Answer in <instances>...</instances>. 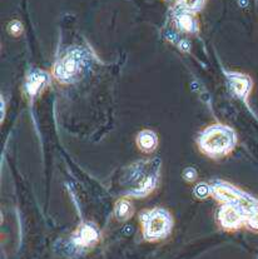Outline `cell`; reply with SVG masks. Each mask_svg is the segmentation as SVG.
Listing matches in <instances>:
<instances>
[{"label":"cell","mask_w":258,"mask_h":259,"mask_svg":"<svg viewBox=\"0 0 258 259\" xmlns=\"http://www.w3.org/2000/svg\"><path fill=\"white\" fill-rule=\"evenodd\" d=\"M246 226L247 228L251 229L253 232H258V204L252 207L248 210L246 219Z\"/></svg>","instance_id":"cell-14"},{"label":"cell","mask_w":258,"mask_h":259,"mask_svg":"<svg viewBox=\"0 0 258 259\" xmlns=\"http://www.w3.org/2000/svg\"><path fill=\"white\" fill-rule=\"evenodd\" d=\"M212 195L222 203H233V204H241L247 208H252L258 204L254 198L247 193L242 192L241 189L236 188L232 184L226 183V182L218 181L213 183L212 186Z\"/></svg>","instance_id":"cell-4"},{"label":"cell","mask_w":258,"mask_h":259,"mask_svg":"<svg viewBox=\"0 0 258 259\" xmlns=\"http://www.w3.org/2000/svg\"><path fill=\"white\" fill-rule=\"evenodd\" d=\"M251 208L233 203H223L218 210V223L225 231H237L246 224L247 214Z\"/></svg>","instance_id":"cell-5"},{"label":"cell","mask_w":258,"mask_h":259,"mask_svg":"<svg viewBox=\"0 0 258 259\" xmlns=\"http://www.w3.org/2000/svg\"><path fill=\"white\" fill-rule=\"evenodd\" d=\"M194 197L198 198V199H206L207 197L212 195V187L208 186L206 183H201L194 188L193 192Z\"/></svg>","instance_id":"cell-15"},{"label":"cell","mask_w":258,"mask_h":259,"mask_svg":"<svg viewBox=\"0 0 258 259\" xmlns=\"http://www.w3.org/2000/svg\"><path fill=\"white\" fill-rule=\"evenodd\" d=\"M137 145L144 153L153 152L158 145L157 134L153 131H148V129L139 132L138 137H137Z\"/></svg>","instance_id":"cell-10"},{"label":"cell","mask_w":258,"mask_h":259,"mask_svg":"<svg viewBox=\"0 0 258 259\" xmlns=\"http://www.w3.org/2000/svg\"><path fill=\"white\" fill-rule=\"evenodd\" d=\"M226 75H227L228 84H230L232 93L239 99L246 100L252 89L251 78L246 74L236 73V71H228L226 73Z\"/></svg>","instance_id":"cell-6"},{"label":"cell","mask_w":258,"mask_h":259,"mask_svg":"<svg viewBox=\"0 0 258 259\" xmlns=\"http://www.w3.org/2000/svg\"><path fill=\"white\" fill-rule=\"evenodd\" d=\"M133 213H134V208L128 199L118 200L114 208L115 218H117L118 221L120 222L128 221V219L133 215Z\"/></svg>","instance_id":"cell-12"},{"label":"cell","mask_w":258,"mask_h":259,"mask_svg":"<svg viewBox=\"0 0 258 259\" xmlns=\"http://www.w3.org/2000/svg\"><path fill=\"white\" fill-rule=\"evenodd\" d=\"M237 143L234 131L225 124H213L204 129L198 138L202 152L210 158H221L232 152Z\"/></svg>","instance_id":"cell-1"},{"label":"cell","mask_w":258,"mask_h":259,"mask_svg":"<svg viewBox=\"0 0 258 259\" xmlns=\"http://www.w3.org/2000/svg\"><path fill=\"white\" fill-rule=\"evenodd\" d=\"M177 24L178 28L186 33H197L199 29L197 19L189 13H181L177 18Z\"/></svg>","instance_id":"cell-11"},{"label":"cell","mask_w":258,"mask_h":259,"mask_svg":"<svg viewBox=\"0 0 258 259\" xmlns=\"http://www.w3.org/2000/svg\"><path fill=\"white\" fill-rule=\"evenodd\" d=\"M88 60V54L85 50L72 49L64 55L54 68V75L60 81H73L78 78L79 74L83 73Z\"/></svg>","instance_id":"cell-3"},{"label":"cell","mask_w":258,"mask_h":259,"mask_svg":"<svg viewBox=\"0 0 258 259\" xmlns=\"http://www.w3.org/2000/svg\"><path fill=\"white\" fill-rule=\"evenodd\" d=\"M48 80L49 76L44 71H34V73H31L28 76V80H26V92H28V94L30 97H35L44 88V85L48 83Z\"/></svg>","instance_id":"cell-8"},{"label":"cell","mask_w":258,"mask_h":259,"mask_svg":"<svg viewBox=\"0 0 258 259\" xmlns=\"http://www.w3.org/2000/svg\"><path fill=\"white\" fill-rule=\"evenodd\" d=\"M98 228L92 223H84L77 229L73 240L78 247H91L98 242Z\"/></svg>","instance_id":"cell-7"},{"label":"cell","mask_w":258,"mask_h":259,"mask_svg":"<svg viewBox=\"0 0 258 259\" xmlns=\"http://www.w3.org/2000/svg\"><path fill=\"white\" fill-rule=\"evenodd\" d=\"M182 176H183V178L186 179V181L193 182L197 179V171L194 168H186L183 170V174H182Z\"/></svg>","instance_id":"cell-16"},{"label":"cell","mask_w":258,"mask_h":259,"mask_svg":"<svg viewBox=\"0 0 258 259\" xmlns=\"http://www.w3.org/2000/svg\"><path fill=\"white\" fill-rule=\"evenodd\" d=\"M9 31H10V33H12L14 36L20 35V34H22V31H23L22 24H20L19 22H13V23H10V25H9Z\"/></svg>","instance_id":"cell-17"},{"label":"cell","mask_w":258,"mask_h":259,"mask_svg":"<svg viewBox=\"0 0 258 259\" xmlns=\"http://www.w3.org/2000/svg\"><path fill=\"white\" fill-rule=\"evenodd\" d=\"M206 0H178V4L186 12H199L203 8Z\"/></svg>","instance_id":"cell-13"},{"label":"cell","mask_w":258,"mask_h":259,"mask_svg":"<svg viewBox=\"0 0 258 259\" xmlns=\"http://www.w3.org/2000/svg\"><path fill=\"white\" fill-rule=\"evenodd\" d=\"M157 183H158V174L157 171H154V173L149 174L147 178H144V181H142L141 184H139L137 188L132 189L127 195L128 197H134V198L146 197V195H148L149 193L153 192V189L157 187Z\"/></svg>","instance_id":"cell-9"},{"label":"cell","mask_w":258,"mask_h":259,"mask_svg":"<svg viewBox=\"0 0 258 259\" xmlns=\"http://www.w3.org/2000/svg\"><path fill=\"white\" fill-rule=\"evenodd\" d=\"M141 223L143 237L149 242H155L169 236L173 227V218L168 210L155 208L141 214Z\"/></svg>","instance_id":"cell-2"}]
</instances>
